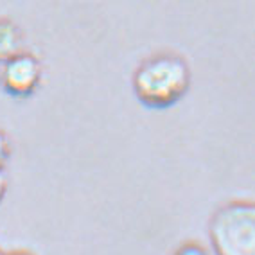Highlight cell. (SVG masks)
I'll use <instances>...</instances> for the list:
<instances>
[{
    "label": "cell",
    "instance_id": "1",
    "mask_svg": "<svg viewBox=\"0 0 255 255\" xmlns=\"http://www.w3.org/2000/svg\"><path fill=\"white\" fill-rule=\"evenodd\" d=\"M191 72L180 56L158 54L146 59L135 70L133 88L138 99L153 108L176 103L189 88Z\"/></svg>",
    "mask_w": 255,
    "mask_h": 255
},
{
    "label": "cell",
    "instance_id": "2",
    "mask_svg": "<svg viewBox=\"0 0 255 255\" xmlns=\"http://www.w3.org/2000/svg\"><path fill=\"white\" fill-rule=\"evenodd\" d=\"M210 237L218 255H255V209L250 201L221 207L210 221Z\"/></svg>",
    "mask_w": 255,
    "mask_h": 255
},
{
    "label": "cell",
    "instance_id": "3",
    "mask_svg": "<svg viewBox=\"0 0 255 255\" xmlns=\"http://www.w3.org/2000/svg\"><path fill=\"white\" fill-rule=\"evenodd\" d=\"M2 87L13 96H29L38 87L41 79V65L36 58L27 52H20L4 61L2 69Z\"/></svg>",
    "mask_w": 255,
    "mask_h": 255
},
{
    "label": "cell",
    "instance_id": "4",
    "mask_svg": "<svg viewBox=\"0 0 255 255\" xmlns=\"http://www.w3.org/2000/svg\"><path fill=\"white\" fill-rule=\"evenodd\" d=\"M22 52V32L9 20H0V61L4 63Z\"/></svg>",
    "mask_w": 255,
    "mask_h": 255
},
{
    "label": "cell",
    "instance_id": "5",
    "mask_svg": "<svg viewBox=\"0 0 255 255\" xmlns=\"http://www.w3.org/2000/svg\"><path fill=\"white\" fill-rule=\"evenodd\" d=\"M7 158H9V142H7L4 133L0 131V169L4 167Z\"/></svg>",
    "mask_w": 255,
    "mask_h": 255
},
{
    "label": "cell",
    "instance_id": "6",
    "mask_svg": "<svg viewBox=\"0 0 255 255\" xmlns=\"http://www.w3.org/2000/svg\"><path fill=\"white\" fill-rule=\"evenodd\" d=\"M176 255H205V252L201 250L200 246H194V245H189V246H183L182 250L178 252Z\"/></svg>",
    "mask_w": 255,
    "mask_h": 255
},
{
    "label": "cell",
    "instance_id": "7",
    "mask_svg": "<svg viewBox=\"0 0 255 255\" xmlns=\"http://www.w3.org/2000/svg\"><path fill=\"white\" fill-rule=\"evenodd\" d=\"M5 191H7V178H5V174L2 173V169H0V201L4 198Z\"/></svg>",
    "mask_w": 255,
    "mask_h": 255
},
{
    "label": "cell",
    "instance_id": "8",
    "mask_svg": "<svg viewBox=\"0 0 255 255\" xmlns=\"http://www.w3.org/2000/svg\"><path fill=\"white\" fill-rule=\"evenodd\" d=\"M16 255H23V254H16Z\"/></svg>",
    "mask_w": 255,
    "mask_h": 255
}]
</instances>
